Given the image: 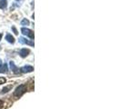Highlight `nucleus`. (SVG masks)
I'll return each instance as SVG.
<instances>
[{
  "label": "nucleus",
  "mask_w": 121,
  "mask_h": 109,
  "mask_svg": "<svg viewBox=\"0 0 121 109\" xmlns=\"http://www.w3.org/2000/svg\"><path fill=\"white\" fill-rule=\"evenodd\" d=\"M26 91V85H20L16 88V90L14 92V96L16 97H20L22 95H24L25 92Z\"/></svg>",
  "instance_id": "f257e3e1"
},
{
  "label": "nucleus",
  "mask_w": 121,
  "mask_h": 109,
  "mask_svg": "<svg viewBox=\"0 0 121 109\" xmlns=\"http://www.w3.org/2000/svg\"><path fill=\"white\" fill-rule=\"evenodd\" d=\"M21 32H22V34H23V35L28 36V37L31 38V39H33V38H34V32L31 30V29H28V28L23 27V28H21Z\"/></svg>",
  "instance_id": "f03ea898"
},
{
  "label": "nucleus",
  "mask_w": 121,
  "mask_h": 109,
  "mask_svg": "<svg viewBox=\"0 0 121 109\" xmlns=\"http://www.w3.org/2000/svg\"><path fill=\"white\" fill-rule=\"evenodd\" d=\"M19 42L21 43V44H24V45H28L30 46H34V42L32 40H27V39H26L24 37H20L19 38Z\"/></svg>",
  "instance_id": "7ed1b4c3"
},
{
  "label": "nucleus",
  "mask_w": 121,
  "mask_h": 109,
  "mask_svg": "<svg viewBox=\"0 0 121 109\" xmlns=\"http://www.w3.org/2000/svg\"><path fill=\"white\" fill-rule=\"evenodd\" d=\"M33 70H34V67L31 66H25L20 69V71L23 73H30L33 72Z\"/></svg>",
  "instance_id": "20e7f679"
},
{
  "label": "nucleus",
  "mask_w": 121,
  "mask_h": 109,
  "mask_svg": "<svg viewBox=\"0 0 121 109\" xmlns=\"http://www.w3.org/2000/svg\"><path fill=\"white\" fill-rule=\"evenodd\" d=\"M29 53H30L29 49L23 48V49H21V50H20V55H21V57H26Z\"/></svg>",
  "instance_id": "39448f33"
},
{
  "label": "nucleus",
  "mask_w": 121,
  "mask_h": 109,
  "mask_svg": "<svg viewBox=\"0 0 121 109\" xmlns=\"http://www.w3.org/2000/svg\"><path fill=\"white\" fill-rule=\"evenodd\" d=\"M10 67H11V70H12L13 72L15 73V74H18V73L20 72V70L17 68V67L15 65V63L14 62H10Z\"/></svg>",
  "instance_id": "423d86ee"
},
{
  "label": "nucleus",
  "mask_w": 121,
  "mask_h": 109,
  "mask_svg": "<svg viewBox=\"0 0 121 109\" xmlns=\"http://www.w3.org/2000/svg\"><path fill=\"white\" fill-rule=\"evenodd\" d=\"M6 40H7V42L10 43V44H14V43H15V38H14L11 35H9V34H8V35H6Z\"/></svg>",
  "instance_id": "0eeeda50"
},
{
  "label": "nucleus",
  "mask_w": 121,
  "mask_h": 109,
  "mask_svg": "<svg viewBox=\"0 0 121 109\" xmlns=\"http://www.w3.org/2000/svg\"><path fill=\"white\" fill-rule=\"evenodd\" d=\"M7 6V2L6 0H0V8L1 9H5Z\"/></svg>",
  "instance_id": "6e6552de"
},
{
  "label": "nucleus",
  "mask_w": 121,
  "mask_h": 109,
  "mask_svg": "<svg viewBox=\"0 0 121 109\" xmlns=\"http://www.w3.org/2000/svg\"><path fill=\"white\" fill-rule=\"evenodd\" d=\"M7 70H8V68H7V65H6V64L2 65V66L0 67V73H6Z\"/></svg>",
  "instance_id": "1a4fd4ad"
},
{
  "label": "nucleus",
  "mask_w": 121,
  "mask_h": 109,
  "mask_svg": "<svg viewBox=\"0 0 121 109\" xmlns=\"http://www.w3.org/2000/svg\"><path fill=\"white\" fill-rule=\"evenodd\" d=\"M21 25H29V21H28L26 18H24V19L21 21Z\"/></svg>",
  "instance_id": "9d476101"
},
{
  "label": "nucleus",
  "mask_w": 121,
  "mask_h": 109,
  "mask_svg": "<svg viewBox=\"0 0 121 109\" xmlns=\"http://www.w3.org/2000/svg\"><path fill=\"white\" fill-rule=\"evenodd\" d=\"M6 82V78L5 77H0V85H3V84H5Z\"/></svg>",
  "instance_id": "9b49d317"
},
{
  "label": "nucleus",
  "mask_w": 121,
  "mask_h": 109,
  "mask_svg": "<svg viewBox=\"0 0 121 109\" xmlns=\"http://www.w3.org/2000/svg\"><path fill=\"white\" fill-rule=\"evenodd\" d=\"M12 29L14 30V33H15L16 35H17L18 33H17V29H16V27H15V26H12Z\"/></svg>",
  "instance_id": "f8f14e48"
},
{
  "label": "nucleus",
  "mask_w": 121,
  "mask_h": 109,
  "mask_svg": "<svg viewBox=\"0 0 121 109\" xmlns=\"http://www.w3.org/2000/svg\"><path fill=\"white\" fill-rule=\"evenodd\" d=\"M8 90H9V87H6L3 89V93H6V92H8Z\"/></svg>",
  "instance_id": "ddd939ff"
},
{
  "label": "nucleus",
  "mask_w": 121,
  "mask_h": 109,
  "mask_svg": "<svg viewBox=\"0 0 121 109\" xmlns=\"http://www.w3.org/2000/svg\"><path fill=\"white\" fill-rule=\"evenodd\" d=\"M3 105H4V103H3V101H1V100H0V109L3 107Z\"/></svg>",
  "instance_id": "4468645a"
},
{
  "label": "nucleus",
  "mask_w": 121,
  "mask_h": 109,
  "mask_svg": "<svg viewBox=\"0 0 121 109\" xmlns=\"http://www.w3.org/2000/svg\"><path fill=\"white\" fill-rule=\"evenodd\" d=\"M1 38H2V34L0 33V41H1Z\"/></svg>",
  "instance_id": "2eb2a0df"
},
{
  "label": "nucleus",
  "mask_w": 121,
  "mask_h": 109,
  "mask_svg": "<svg viewBox=\"0 0 121 109\" xmlns=\"http://www.w3.org/2000/svg\"><path fill=\"white\" fill-rule=\"evenodd\" d=\"M2 66V61H1V59H0V67Z\"/></svg>",
  "instance_id": "dca6fc26"
}]
</instances>
